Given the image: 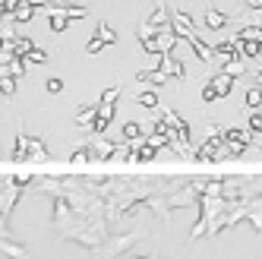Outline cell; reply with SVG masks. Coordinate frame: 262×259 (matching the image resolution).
I'll return each mask as SVG.
<instances>
[{
    "label": "cell",
    "mask_w": 262,
    "mask_h": 259,
    "mask_svg": "<svg viewBox=\"0 0 262 259\" xmlns=\"http://www.w3.org/2000/svg\"><path fill=\"white\" fill-rule=\"evenodd\" d=\"M243 67H247V63H243V57H234V60H228V63H224V76H240V73H243Z\"/></svg>",
    "instance_id": "5b68a950"
},
{
    "label": "cell",
    "mask_w": 262,
    "mask_h": 259,
    "mask_svg": "<svg viewBox=\"0 0 262 259\" xmlns=\"http://www.w3.org/2000/svg\"><path fill=\"white\" fill-rule=\"evenodd\" d=\"M126 136H129V139L139 136V126H136V123H129V126H126Z\"/></svg>",
    "instance_id": "8fae6325"
},
{
    "label": "cell",
    "mask_w": 262,
    "mask_h": 259,
    "mask_svg": "<svg viewBox=\"0 0 262 259\" xmlns=\"http://www.w3.org/2000/svg\"><path fill=\"white\" fill-rule=\"evenodd\" d=\"M224 139H228L231 145H243V149H247V145L253 142V133H250V130H228Z\"/></svg>",
    "instance_id": "6da1fadb"
},
{
    "label": "cell",
    "mask_w": 262,
    "mask_h": 259,
    "mask_svg": "<svg viewBox=\"0 0 262 259\" xmlns=\"http://www.w3.org/2000/svg\"><path fill=\"white\" fill-rule=\"evenodd\" d=\"M224 23H228V16H224V13H218V10L205 13V26H209V29H221Z\"/></svg>",
    "instance_id": "277c9868"
},
{
    "label": "cell",
    "mask_w": 262,
    "mask_h": 259,
    "mask_svg": "<svg viewBox=\"0 0 262 259\" xmlns=\"http://www.w3.org/2000/svg\"><path fill=\"white\" fill-rule=\"evenodd\" d=\"M209 85H212V89L218 92V98H221V95H228V92H231V85H234V79H231V76H224V73H221V76H215V79H212Z\"/></svg>",
    "instance_id": "3957f363"
},
{
    "label": "cell",
    "mask_w": 262,
    "mask_h": 259,
    "mask_svg": "<svg viewBox=\"0 0 262 259\" xmlns=\"http://www.w3.org/2000/svg\"><path fill=\"white\" fill-rule=\"evenodd\" d=\"M256 85H259V89H262V70H259V73H256Z\"/></svg>",
    "instance_id": "4fadbf2b"
},
{
    "label": "cell",
    "mask_w": 262,
    "mask_h": 259,
    "mask_svg": "<svg viewBox=\"0 0 262 259\" xmlns=\"http://www.w3.org/2000/svg\"><path fill=\"white\" fill-rule=\"evenodd\" d=\"M247 107H262V89L259 85L247 92Z\"/></svg>",
    "instance_id": "8992f818"
},
{
    "label": "cell",
    "mask_w": 262,
    "mask_h": 259,
    "mask_svg": "<svg viewBox=\"0 0 262 259\" xmlns=\"http://www.w3.org/2000/svg\"><path fill=\"white\" fill-rule=\"evenodd\" d=\"M202 98H205V101H215V98H218V92H215L212 85H205V92H202Z\"/></svg>",
    "instance_id": "30bf717a"
},
{
    "label": "cell",
    "mask_w": 262,
    "mask_h": 259,
    "mask_svg": "<svg viewBox=\"0 0 262 259\" xmlns=\"http://www.w3.org/2000/svg\"><path fill=\"white\" fill-rule=\"evenodd\" d=\"M161 67L171 73V76H183V67H180V60H171V57H164L161 60Z\"/></svg>",
    "instance_id": "52a82bcc"
},
{
    "label": "cell",
    "mask_w": 262,
    "mask_h": 259,
    "mask_svg": "<svg viewBox=\"0 0 262 259\" xmlns=\"http://www.w3.org/2000/svg\"><path fill=\"white\" fill-rule=\"evenodd\" d=\"M250 133H262V111L250 114Z\"/></svg>",
    "instance_id": "ba28073f"
},
{
    "label": "cell",
    "mask_w": 262,
    "mask_h": 259,
    "mask_svg": "<svg viewBox=\"0 0 262 259\" xmlns=\"http://www.w3.org/2000/svg\"><path fill=\"white\" fill-rule=\"evenodd\" d=\"M247 7H253V10H262V0H247Z\"/></svg>",
    "instance_id": "7c38bea8"
},
{
    "label": "cell",
    "mask_w": 262,
    "mask_h": 259,
    "mask_svg": "<svg viewBox=\"0 0 262 259\" xmlns=\"http://www.w3.org/2000/svg\"><path fill=\"white\" fill-rule=\"evenodd\" d=\"M237 38H240V41H256V45H262V29H259V26H243V29L237 32Z\"/></svg>",
    "instance_id": "7a4b0ae2"
},
{
    "label": "cell",
    "mask_w": 262,
    "mask_h": 259,
    "mask_svg": "<svg viewBox=\"0 0 262 259\" xmlns=\"http://www.w3.org/2000/svg\"><path fill=\"white\" fill-rule=\"evenodd\" d=\"M139 104H148V107H152V104H155V95H152V92H142V95H139Z\"/></svg>",
    "instance_id": "9c48e42d"
}]
</instances>
